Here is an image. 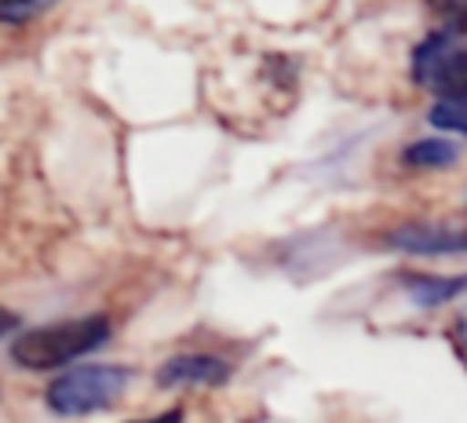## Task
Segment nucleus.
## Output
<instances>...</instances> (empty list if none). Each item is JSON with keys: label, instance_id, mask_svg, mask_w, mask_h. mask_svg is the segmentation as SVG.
I'll use <instances>...</instances> for the list:
<instances>
[{"label": "nucleus", "instance_id": "nucleus-1", "mask_svg": "<svg viewBox=\"0 0 467 423\" xmlns=\"http://www.w3.org/2000/svg\"><path fill=\"white\" fill-rule=\"evenodd\" d=\"M109 335V321L106 317H84V321H58V325H44V328H29L11 343V357L22 368L44 372V368H58L95 346H102Z\"/></svg>", "mask_w": 467, "mask_h": 423}, {"label": "nucleus", "instance_id": "nucleus-2", "mask_svg": "<svg viewBox=\"0 0 467 423\" xmlns=\"http://www.w3.org/2000/svg\"><path fill=\"white\" fill-rule=\"evenodd\" d=\"M128 379L131 372L120 365H84L47 387V405L58 416H88L95 408H109L124 394Z\"/></svg>", "mask_w": 467, "mask_h": 423}, {"label": "nucleus", "instance_id": "nucleus-3", "mask_svg": "<svg viewBox=\"0 0 467 423\" xmlns=\"http://www.w3.org/2000/svg\"><path fill=\"white\" fill-rule=\"evenodd\" d=\"M412 77L423 91H434L438 98L467 95V33L463 29L431 33L412 55Z\"/></svg>", "mask_w": 467, "mask_h": 423}, {"label": "nucleus", "instance_id": "nucleus-4", "mask_svg": "<svg viewBox=\"0 0 467 423\" xmlns=\"http://www.w3.org/2000/svg\"><path fill=\"white\" fill-rule=\"evenodd\" d=\"M390 244L412 255H449L467 252V226L452 222H409L390 233Z\"/></svg>", "mask_w": 467, "mask_h": 423}, {"label": "nucleus", "instance_id": "nucleus-5", "mask_svg": "<svg viewBox=\"0 0 467 423\" xmlns=\"http://www.w3.org/2000/svg\"><path fill=\"white\" fill-rule=\"evenodd\" d=\"M230 365L208 354H175L157 368V387L175 390V387H219L230 379Z\"/></svg>", "mask_w": 467, "mask_h": 423}, {"label": "nucleus", "instance_id": "nucleus-6", "mask_svg": "<svg viewBox=\"0 0 467 423\" xmlns=\"http://www.w3.org/2000/svg\"><path fill=\"white\" fill-rule=\"evenodd\" d=\"M405 288L412 295V303L420 306H438V303H449L452 295H460L467 288V277H431V273H412L405 277Z\"/></svg>", "mask_w": 467, "mask_h": 423}, {"label": "nucleus", "instance_id": "nucleus-7", "mask_svg": "<svg viewBox=\"0 0 467 423\" xmlns=\"http://www.w3.org/2000/svg\"><path fill=\"white\" fill-rule=\"evenodd\" d=\"M405 160L416 164V168H441V164L456 160V146L445 142V139H423V142H412L405 150Z\"/></svg>", "mask_w": 467, "mask_h": 423}, {"label": "nucleus", "instance_id": "nucleus-8", "mask_svg": "<svg viewBox=\"0 0 467 423\" xmlns=\"http://www.w3.org/2000/svg\"><path fill=\"white\" fill-rule=\"evenodd\" d=\"M431 124H434V128H445V131L467 135V95H460V98H441V102L431 109Z\"/></svg>", "mask_w": 467, "mask_h": 423}, {"label": "nucleus", "instance_id": "nucleus-9", "mask_svg": "<svg viewBox=\"0 0 467 423\" xmlns=\"http://www.w3.org/2000/svg\"><path fill=\"white\" fill-rule=\"evenodd\" d=\"M55 0H0V22H11V26H18V22H29V18H36L44 7H51Z\"/></svg>", "mask_w": 467, "mask_h": 423}, {"label": "nucleus", "instance_id": "nucleus-10", "mask_svg": "<svg viewBox=\"0 0 467 423\" xmlns=\"http://www.w3.org/2000/svg\"><path fill=\"white\" fill-rule=\"evenodd\" d=\"M15 325H18V317H15L11 310H4V306H0V335H4V332H11Z\"/></svg>", "mask_w": 467, "mask_h": 423}, {"label": "nucleus", "instance_id": "nucleus-11", "mask_svg": "<svg viewBox=\"0 0 467 423\" xmlns=\"http://www.w3.org/2000/svg\"><path fill=\"white\" fill-rule=\"evenodd\" d=\"M456 343H460V346L467 350V314H463V321L456 325Z\"/></svg>", "mask_w": 467, "mask_h": 423}]
</instances>
